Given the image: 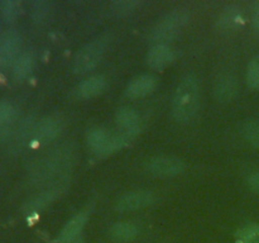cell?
Segmentation results:
<instances>
[{
	"label": "cell",
	"mask_w": 259,
	"mask_h": 243,
	"mask_svg": "<svg viewBox=\"0 0 259 243\" xmlns=\"http://www.w3.org/2000/svg\"><path fill=\"white\" fill-rule=\"evenodd\" d=\"M199 81L194 75H187L180 81L172 99V113L179 122L192 119L199 108Z\"/></svg>",
	"instance_id": "6da1fadb"
},
{
	"label": "cell",
	"mask_w": 259,
	"mask_h": 243,
	"mask_svg": "<svg viewBox=\"0 0 259 243\" xmlns=\"http://www.w3.org/2000/svg\"><path fill=\"white\" fill-rule=\"evenodd\" d=\"M108 46L105 37L96 38L86 46H83L76 55L73 61V71L76 73H85L98 66Z\"/></svg>",
	"instance_id": "7a4b0ae2"
},
{
	"label": "cell",
	"mask_w": 259,
	"mask_h": 243,
	"mask_svg": "<svg viewBox=\"0 0 259 243\" xmlns=\"http://www.w3.org/2000/svg\"><path fill=\"white\" fill-rule=\"evenodd\" d=\"M189 15L184 10H175L169 13L166 17L162 18L158 22V24L154 27L152 38L154 42H158V45H163V42L172 40L177 34L180 29H182L186 24Z\"/></svg>",
	"instance_id": "3957f363"
},
{
	"label": "cell",
	"mask_w": 259,
	"mask_h": 243,
	"mask_svg": "<svg viewBox=\"0 0 259 243\" xmlns=\"http://www.w3.org/2000/svg\"><path fill=\"white\" fill-rule=\"evenodd\" d=\"M129 134L114 136L103 128H95L89 133V144L98 153H110L125 146Z\"/></svg>",
	"instance_id": "277c9868"
},
{
	"label": "cell",
	"mask_w": 259,
	"mask_h": 243,
	"mask_svg": "<svg viewBox=\"0 0 259 243\" xmlns=\"http://www.w3.org/2000/svg\"><path fill=\"white\" fill-rule=\"evenodd\" d=\"M22 37L15 29H9L0 38V61L3 63L14 62L19 56Z\"/></svg>",
	"instance_id": "5b68a950"
},
{
	"label": "cell",
	"mask_w": 259,
	"mask_h": 243,
	"mask_svg": "<svg viewBox=\"0 0 259 243\" xmlns=\"http://www.w3.org/2000/svg\"><path fill=\"white\" fill-rule=\"evenodd\" d=\"M71 159V152L68 149L63 151V149H58L52 157L46 159L42 164V166L35 171L38 180H46L48 177L53 176V175L58 174L62 171L66 166L68 165V161Z\"/></svg>",
	"instance_id": "8992f818"
},
{
	"label": "cell",
	"mask_w": 259,
	"mask_h": 243,
	"mask_svg": "<svg viewBox=\"0 0 259 243\" xmlns=\"http://www.w3.org/2000/svg\"><path fill=\"white\" fill-rule=\"evenodd\" d=\"M184 169V162L175 157H156L148 162V170L157 176H176Z\"/></svg>",
	"instance_id": "52a82bcc"
},
{
	"label": "cell",
	"mask_w": 259,
	"mask_h": 243,
	"mask_svg": "<svg viewBox=\"0 0 259 243\" xmlns=\"http://www.w3.org/2000/svg\"><path fill=\"white\" fill-rule=\"evenodd\" d=\"M154 201V196L151 191H133L123 195L119 199L118 210L120 212H132V210L143 209Z\"/></svg>",
	"instance_id": "ba28073f"
},
{
	"label": "cell",
	"mask_w": 259,
	"mask_h": 243,
	"mask_svg": "<svg viewBox=\"0 0 259 243\" xmlns=\"http://www.w3.org/2000/svg\"><path fill=\"white\" fill-rule=\"evenodd\" d=\"M175 55L174 51L168 47L167 45H158L149 50L148 55H147V62L154 70H163L167 66L171 65L174 61Z\"/></svg>",
	"instance_id": "9c48e42d"
},
{
	"label": "cell",
	"mask_w": 259,
	"mask_h": 243,
	"mask_svg": "<svg viewBox=\"0 0 259 243\" xmlns=\"http://www.w3.org/2000/svg\"><path fill=\"white\" fill-rule=\"evenodd\" d=\"M61 131V122L60 119L53 118H46L38 124L37 129L34 132V141L38 144H46L48 142L53 141L56 137L58 136Z\"/></svg>",
	"instance_id": "30bf717a"
},
{
	"label": "cell",
	"mask_w": 259,
	"mask_h": 243,
	"mask_svg": "<svg viewBox=\"0 0 259 243\" xmlns=\"http://www.w3.org/2000/svg\"><path fill=\"white\" fill-rule=\"evenodd\" d=\"M238 93L237 80L232 75H223L215 83V96L219 101L228 103L233 100Z\"/></svg>",
	"instance_id": "8fae6325"
},
{
	"label": "cell",
	"mask_w": 259,
	"mask_h": 243,
	"mask_svg": "<svg viewBox=\"0 0 259 243\" xmlns=\"http://www.w3.org/2000/svg\"><path fill=\"white\" fill-rule=\"evenodd\" d=\"M157 80L152 75H142L131 81L126 88V95L131 98H141L152 93L156 88Z\"/></svg>",
	"instance_id": "7c38bea8"
},
{
	"label": "cell",
	"mask_w": 259,
	"mask_h": 243,
	"mask_svg": "<svg viewBox=\"0 0 259 243\" xmlns=\"http://www.w3.org/2000/svg\"><path fill=\"white\" fill-rule=\"evenodd\" d=\"M243 24V13L235 5H229L223 10L219 18V25L224 30H234Z\"/></svg>",
	"instance_id": "4fadbf2b"
},
{
	"label": "cell",
	"mask_w": 259,
	"mask_h": 243,
	"mask_svg": "<svg viewBox=\"0 0 259 243\" xmlns=\"http://www.w3.org/2000/svg\"><path fill=\"white\" fill-rule=\"evenodd\" d=\"M88 217L86 214H78L73 217L70 222L66 224L63 228L62 233L60 235V242L61 243H72L76 239L80 232L82 230L83 225H85Z\"/></svg>",
	"instance_id": "5bb4252c"
},
{
	"label": "cell",
	"mask_w": 259,
	"mask_h": 243,
	"mask_svg": "<svg viewBox=\"0 0 259 243\" xmlns=\"http://www.w3.org/2000/svg\"><path fill=\"white\" fill-rule=\"evenodd\" d=\"M105 85L106 83L103 76H91L78 85L77 93L81 98H93L103 93Z\"/></svg>",
	"instance_id": "9a60e30c"
},
{
	"label": "cell",
	"mask_w": 259,
	"mask_h": 243,
	"mask_svg": "<svg viewBox=\"0 0 259 243\" xmlns=\"http://www.w3.org/2000/svg\"><path fill=\"white\" fill-rule=\"evenodd\" d=\"M33 66H34L33 53L29 51L20 53L17 60L13 62V76L17 80H23L32 72Z\"/></svg>",
	"instance_id": "2e32d148"
},
{
	"label": "cell",
	"mask_w": 259,
	"mask_h": 243,
	"mask_svg": "<svg viewBox=\"0 0 259 243\" xmlns=\"http://www.w3.org/2000/svg\"><path fill=\"white\" fill-rule=\"evenodd\" d=\"M116 122L128 134L136 133L138 131L139 116L137 111L132 108H121L116 113Z\"/></svg>",
	"instance_id": "e0dca14e"
},
{
	"label": "cell",
	"mask_w": 259,
	"mask_h": 243,
	"mask_svg": "<svg viewBox=\"0 0 259 243\" xmlns=\"http://www.w3.org/2000/svg\"><path fill=\"white\" fill-rule=\"evenodd\" d=\"M60 192H61V186H56L53 187V189L42 192V194L38 195L35 199H33L32 201L28 204V209H29L30 212H38V210H42L43 208L47 207L52 200H55Z\"/></svg>",
	"instance_id": "ac0fdd59"
},
{
	"label": "cell",
	"mask_w": 259,
	"mask_h": 243,
	"mask_svg": "<svg viewBox=\"0 0 259 243\" xmlns=\"http://www.w3.org/2000/svg\"><path fill=\"white\" fill-rule=\"evenodd\" d=\"M137 229L136 225L133 223H116L113 228H111V235L113 238H115L116 240H129L133 239L137 235Z\"/></svg>",
	"instance_id": "d6986e66"
},
{
	"label": "cell",
	"mask_w": 259,
	"mask_h": 243,
	"mask_svg": "<svg viewBox=\"0 0 259 243\" xmlns=\"http://www.w3.org/2000/svg\"><path fill=\"white\" fill-rule=\"evenodd\" d=\"M20 10H22V5H20L19 2L7 0V2L0 3V12H2V15L5 19L9 20V22L14 20L20 14Z\"/></svg>",
	"instance_id": "ffe728a7"
},
{
	"label": "cell",
	"mask_w": 259,
	"mask_h": 243,
	"mask_svg": "<svg viewBox=\"0 0 259 243\" xmlns=\"http://www.w3.org/2000/svg\"><path fill=\"white\" fill-rule=\"evenodd\" d=\"M243 134H244L245 139L253 144L254 147L259 148V120H249L243 126Z\"/></svg>",
	"instance_id": "44dd1931"
},
{
	"label": "cell",
	"mask_w": 259,
	"mask_h": 243,
	"mask_svg": "<svg viewBox=\"0 0 259 243\" xmlns=\"http://www.w3.org/2000/svg\"><path fill=\"white\" fill-rule=\"evenodd\" d=\"M237 243H259V225H248L239 230Z\"/></svg>",
	"instance_id": "7402d4cb"
},
{
	"label": "cell",
	"mask_w": 259,
	"mask_h": 243,
	"mask_svg": "<svg viewBox=\"0 0 259 243\" xmlns=\"http://www.w3.org/2000/svg\"><path fill=\"white\" fill-rule=\"evenodd\" d=\"M248 85L254 90H259V56L250 61L247 70Z\"/></svg>",
	"instance_id": "603a6c76"
},
{
	"label": "cell",
	"mask_w": 259,
	"mask_h": 243,
	"mask_svg": "<svg viewBox=\"0 0 259 243\" xmlns=\"http://www.w3.org/2000/svg\"><path fill=\"white\" fill-rule=\"evenodd\" d=\"M15 109L9 101H0V127H4L9 124L14 119Z\"/></svg>",
	"instance_id": "cb8c5ba5"
},
{
	"label": "cell",
	"mask_w": 259,
	"mask_h": 243,
	"mask_svg": "<svg viewBox=\"0 0 259 243\" xmlns=\"http://www.w3.org/2000/svg\"><path fill=\"white\" fill-rule=\"evenodd\" d=\"M48 10H50V5L46 2H37L33 4V18L37 22L42 20L43 18L47 17Z\"/></svg>",
	"instance_id": "d4e9b609"
},
{
	"label": "cell",
	"mask_w": 259,
	"mask_h": 243,
	"mask_svg": "<svg viewBox=\"0 0 259 243\" xmlns=\"http://www.w3.org/2000/svg\"><path fill=\"white\" fill-rule=\"evenodd\" d=\"M137 5H138V3L133 2V0H131V2H129V0H123V2L114 3V10L120 13V14H123V13L132 12Z\"/></svg>",
	"instance_id": "484cf974"
},
{
	"label": "cell",
	"mask_w": 259,
	"mask_h": 243,
	"mask_svg": "<svg viewBox=\"0 0 259 243\" xmlns=\"http://www.w3.org/2000/svg\"><path fill=\"white\" fill-rule=\"evenodd\" d=\"M248 184H249V186L252 187L255 192L259 194V172H255V174H253L252 176L249 177Z\"/></svg>",
	"instance_id": "4316f807"
},
{
	"label": "cell",
	"mask_w": 259,
	"mask_h": 243,
	"mask_svg": "<svg viewBox=\"0 0 259 243\" xmlns=\"http://www.w3.org/2000/svg\"><path fill=\"white\" fill-rule=\"evenodd\" d=\"M253 23H254V27L259 30V3H257L253 10Z\"/></svg>",
	"instance_id": "83f0119b"
}]
</instances>
